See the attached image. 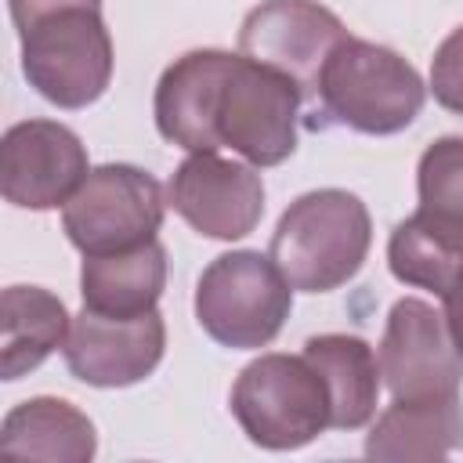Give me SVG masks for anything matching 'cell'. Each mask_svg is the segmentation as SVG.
I'll return each mask as SVG.
<instances>
[{
  "label": "cell",
  "instance_id": "obj_1",
  "mask_svg": "<svg viewBox=\"0 0 463 463\" xmlns=\"http://www.w3.org/2000/svg\"><path fill=\"white\" fill-rule=\"evenodd\" d=\"M369 246L373 217L365 203L347 188H315L282 210L268 253L293 289L329 293L362 271Z\"/></svg>",
  "mask_w": 463,
  "mask_h": 463
},
{
  "label": "cell",
  "instance_id": "obj_2",
  "mask_svg": "<svg viewBox=\"0 0 463 463\" xmlns=\"http://www.w3.org/2000/svg\"><path fill=\"white\" fill-rule=\"evenodd\" d=\"M315 98L333 123L358 134L387 137L405 130L420 116L427 87L398 51L373 40L344 36L322 65Z\"/></svg>",
  "mask_w": 463,
  "mask_h": 463
},
{
  "label": "cell",
  "instance_id": "obj_3",
  "mask_svg": "<svg viewBox=\"0 0 463 463\" xmlns=\"http://www.w3.org/2000/svg\"><path fill=\"white\" fill-rule=\"evenodd\" d=\"M293 311V286L271 253L232 250L213 257L195 282V318L232 351L268 347Z\"/></svg>",
  "mask_w": 463,
  "mask_h": 463
},
{
  "label": "cell",
  "instance_id": "obj_4",
  "mask_svg": "<svg viewBox=\"0 0 463 463\" xmlns=\"http://www.w3.org/2000/svg\"><path fill=\"white\" fill-rule=\"evenodd\" d=\"M232 416L242 434L271 452L304 449L315 441L333 416L329 387L304 354H260L232 383Z\"/></svg>",
  "mask_w": 463,
  "mask_h": 463
},
{
  "label": "cell",
  "instance_id": "obj_5",
  "mask_svg": "<svg viewBox=\"0 0 463 463\" xmlns=\"http://www.w3.org/2000/svg\"><path fill=\"white\" fill-rule=\"evenodd\" d=\"M22 40V76L58 109H87L112 83V36L98 7H65L33 22Z\"/></svg>",
  "mask_w": 463,
  "mask_h": 463
},
{
  "label": "cell",
  "instance_id": "obj_6",
  "mask_svg": "<svg viewBox=\"0 0 463 463\" xmlns=\"http://www.w3.org/2000/svg\"><path fill=\"white\" fill-rule=\"evenodd\" d=\"M300 105L293 76L235 54L213 98V137L253 166H279L297 152Z\"/></svg>",
  "mask_w": 463,
  "mask_h": 463
},
{
  "label": "cell",
  "instance_id": "obj_7",
  "mask_svg": "<svg viewBox=\"0 0 463 463\" xmlns=\"http://www.w3.org/2000/svg\"><path fill=\"white\" fill-rule=\"evenodd\" d=\"M166 213L159 181L134 163L94 166L61 206V232L83 257L134 250L156 239Z\"/></svg>",
  "mask_w": 463,
  "mask_h": 463
},
{
  "label": "cell",
  "instance_id": "obj_8",
  "mask_svg": "<svg viewBox=\"0 0 463 463\" xmlns=\"http://www.w3.org/2000/svg\"><path fill=\"white\" fill-rule=\"evenodd\" d=\"M376 358L394 398H449L463 387V354L449 336L445 315L420 297L391 304Z\"/></svg>",
  "mask_w": 463,
  "mask_h": 463
},
{
  "label": "cell",
  "instance_id": "obj_9",
  "mask_svg": "<svg viewBox=\"0 0 463 463\" xmlns=\"http://www.w3.org/2000/svg\"><path fill=\"white\" fill-rule=\"evenodd\" d=\"M90 174L83 141L58 119H22L0 141V192L18 210H54Z\"/></svg>",
  "mask_w": 463,
  "mask_h": 463
},
{
  "label": "cell",
  "instance_id": "obj_10",
  "mask_svg": "<svg viewBox=\"0 0 463 463\" xmlns=\"http://www.w3.org/2000/svg\"><path fill=\"white\" fill-rule=\"evenodd\" d=\"M344 36V22L318 0H264L239 25V54L293 76L304 98H315L322 65Z\"/></svg>",
  "mask_w": 463,
  "mask_h": 463
},
{
  "label": "cell",
  "instance_id": "obj_11",
  "mask_svg": "<svg viewBox=\"0 0 463 463\" xmlns=\"http://www.w3.org/2000/svg\"><path fill=\"white\" fill-rule=\"evenodd\" d=\"M166 206L206 239H246L264 217V181L253 163L192 152L166 184Z\"/></svg>",
  "mask_w": 463,
  "mask_h": 463
},
{
  "label": "cell",
  "instance_id": "obj_12",
  "mask_svg": "<svg viewBox=\"0 0 463 463\" xmlns=\"http://www.w3.org/2000/svg\"><path fill=\"white\" fill-rule=\"evenodd\" d=\"M65 365L87 387H130L156 373L166 351V322L152 307L137 318L80 311L65 340Z\"/></svg>",
  "mask_w": 463,
  "mask_h": 463
},
{
  "label": "cell",
  "instance_id": "obj_13",
  "mask_svg": "<svg viewBox=\"0 0 463 463\" xmlns=\"http://www.w3.org/2000/svg\"><path fill=\"white\" fill-rule=\"evenodd\" d=\"M232 51H217V47H199L188 51L181 58H174L159 83H156V98H152V116H156V130L188 152H217V137H213V98L217 87L232 65Z\"/></svg>",
  "mask_w": 463,
  "mask_h": 463
},
{
  "label": "cell",
  "instance_id": "obj_14",
  "mask_svg": "<svg viewBox=\"0 0 463 463\" xmlns=\"http://www.w3.org/2000/svg\"><path fill=\"white\" fill-rule=\"evenodd\" d=\"M463 449V402L449 398H394L365 434L369 459H445Z\"/></svg>",
  "mask_w": 463,
  "mask_h": 463
},
{
  "label": "cell",
  "instance_id": "obj_15",
  "mask_svg": "<svg viewBox=\"0 0 463 463\" xmlns=\"http://www.w3.org/2000/svg\"><path fill=\"white\" fill-rule=\"evenodd\" d=\"M0 452L18 459L47 463H87L98 452V430L87 412L65 398H29L18 402L0 423Z\"/></svg>",
  "mask_w": 463,
  "mask_h": 463
},
{
  "label": "cell",
  "instance_id": "obj_16",
  "mask_svg": "<svg viewBox=\"0 0 463 463\" xmlns=\"http://www.w3.org/2000/svg\"><path fill=\"white\" fill-rule=\"evenodd\" d=\"M163 286H166V250L159 239L119 253L83 257L80 268L83 307L109 318H137L152 311L163 297Z\"/></svg>",
  "mask_w": 463,
  "mask_h": 463
},
{
  "label": "cell",
  "instance_id": "obj_17",
  "mask_svg": "<svg viewBox=\"0 0 463 463\" xmlns=\"http://www.w3.org/2000/svg\"><path fill=\"white\" fill-rule=\"evenodd\" d=\"M304 358L322 373L329 387V427L358 430L376 416L380 398V358L354 333H318L304 344Z\"/></svg>",
  "mask_w": 463,
  "mask_h": 463
},
{
  "label": "cell",
  "instance_id": "obj_18",
  "mask_svg": "<svg viewBox=\"0 0 463 463\" xmlns=\"http://www.w3.org/2000/svg\"><path fill=\"white\" fill-rule=\"evenodd\" d=\"M69 311L43 286H7L0 297V376L18 380L69 340Z\"/></svg>",
  "mask_w": 463,
  "mask_h": 463
},
{
  "label": "cell",
  "instance_id": "obj_19",
  "mask_svg": "<svg viewBox=\"0 0 463 463\" xmlns=\"http://www.w3.org/2000/svg\"><path fill=\"white\" fill-rule=\"evenodd\" d=\"M387 268L398 282L441 297L463 271V232L416 206L387 239Z\"/></svg>",
  "mask_w": 463,
  "mask_h": 463
},
{
  "label": "cell",
  "instance_id": "obj_20",
  "mask_svg": "<svg viewBox=\"0 0 463 463\" xmlns=\"http://www.w3.org/2000/svg\"><path fill=\"white\" fill-rule=\"evenodd\" d=\"M420 210L463 232V134L438 137L416 166Z\"/></svg>",
  "mask_w": 463,
  "mask_h": 463
},
{
  "label": "cell",
  "instance_id": "obj_21",
  "mask_svg": "<svg viewBox=\"0 0 463 463\" xmlns=\"http://www.w3.org/2000/svg\"><path fill=\"white\" fill-rule=\"evenodd\" d=\"M434 101L456 116H463V25H456L430 58V87Z\"/></svg>",
  "mask_w": 463,
  "mask_h": 463
},
{
  "label": "cell",
  "instance_id": "obj_22",
  "mask_svg": "<svg viewBox=\"0 0 463 463\" xmlns=\"http://www.w3.org/2000/svg\"><path fill=\"white\" fill-rule=\"evenodd\" d=\"M11 7V22L18 33H25L33 22L54 14V11H65V7H98L101 11V0H7Z\"/></svg>",
  "mask_w": 463,
  "mask_h": 463
},
{
  "label": "cell",
  "instance_id": "obj_23",
  "mask_svg": "<svg viewBox=\"0 0 463 463\" xmlns=\"http://www.w3.org/2000/svg\"><path fill=\"white\" fill-rule=\"evenodd\" d=\"M441 315H445V326H449V336H452L456 351L463 354V271L441 293Z\"/></svg>",
  "mask_w": 463,
  "mask_h": 463
}]
</instances>
